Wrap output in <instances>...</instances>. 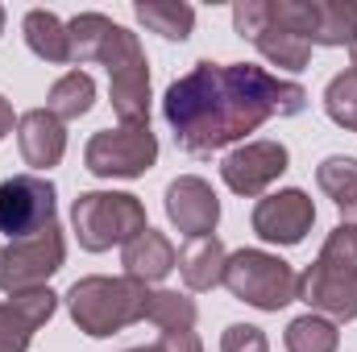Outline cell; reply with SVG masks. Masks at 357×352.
Listing matches in <instances>:
<instances>
[{"label": "cell", "mask_w": 357, "mask_h": 352, "mask_svg": "<svg viewBox=\"0 0 357 352\" xmlns=\"http://www.w3.org/2000/svg\"><path fill=\"white\" fill-rule=\"evenodd\" d=\"M307 91L295 79L270 75L254 63H195L162 95V116L175 133L178 150L212 158L225 145L245 141L270 116H299Z\"/></svg>", "instance_id": "1"}, {"label": "cell", "mask_w": 357, "mask_h": 352, "mask_svg": "<svg viewBox=\"0 0 357 352\" xmlns=\"http://www.w3.org/2000/svg\"><path fill=\"white\" fill-rule=\"evenodd\" d=\"M316 0H237L233 29L278 71H307L316 46Z\"/></svg>", "instance_id": "2"}, {"label": "cell", "mask_w": 357, "mask_h": 352, "mask_svg": "<svg viewBox=\"0 0 357 352\" xmlns=\"http://www.w3.org/2000/svg\"><path fill=\"white\" fill-rule=\"evenodd\" d=\"M299 303L333 323L357 319V224H337L320 257L299 273Z\"/></svg>", "instance_id": "3"}, {"label": "cell", "mask_w": 357, "mask_h": 352, "mask_svg": "<svg viewBox=\"0 0 357 352\" xmlns=\"http://www.w3.org/2000/svg\"><path fill=\"white\" fill-rule=\"evenodd\" d=\"M146 298H150V286H142L133 278L91 273V278H79L67 290V311H71V319L84 336L104 340V336H116V332L142 323L146 319Z\"/></svg>", "instance_id": "4"}, {"label": "cell", "mask_w": 357, "mask_h": 352, "mask_svg": "<svg viewBox=\"0 0 357 352\" xmlns=\"http://www.w3.org/2000/svg\"><path fill=\"white\" fill-rule=\"evenodd\" d=\"M96 63L108 67V95L121 129H150V58L137 33L112 25Z\"/></svg>", "instance_id": "5"}, {"label": "cell", "mask_w": 357, "mask_h": 352, "mask_svg": "<svg viewBox=\"0 0 357 352\" xmlns=\"http://www.w3.org/2000/svg\"><path fill=\"white\" fill-rule=\"evenodd\" d=\"M71 228L79 249L104 253L112 245L125 249L137 232L150 228V220H146V203L129 191H84L71 203Z\"/></svg>", "instance_id": "6"}, {"label": "cell", "mask_w": 357, "mask_h": 352, "mask_svg": "<svg viewBox=\"0 0 357 352\" xmlns=\"http://www.w3.org/2000/svg\"><path fill=\"white\" fill-rule=\"evenodd\" d=\"M233 298L258 307V311H282L287 303L299 298V273L282 257H274L266 249H241L229 253L225 262V282Z\"/></svg>", "instance_id": "7"}, {"label": "cell", "mask_w": 357, "mask_h": 352, "mask_svg": "<svg viewBox=\"0 0 357 352\" xmlns=\"http://www.w3.org/2000/svg\"><path fill=\"white\" fill-rule=\"evenodd\" d=\"M67 262V237L59 224L25 237V241H8L0 249V290L8 294H25V290H42Z\"/></svg>", "instance_id": "8"}, {"label": "cell", "mask_w": 357, "mask_h": 352, "mask_svg": "<svg viewBox=\"0 0 357 352\" xmlns=\"http://www.w3.org/2000/svg\"><path fill=\"white\" fill-rule=\"evenodd\" d=\"M158 162V137L150 129H100L84 150V166L96 178H142Z\"/></svg>", "instance_id": "9"}, {"label": "cell", "mask_w": 357, "mask_h": 352, "mask_svg": "<svg viewBox=\"0 0 357 352\" xmlns=\"http://www.w3.org/2000/svg\"><path fill=\"white\" fill-rule=\"evenodd\" d=\"M54 220V182L46 175H13L0 182V232L8 241H25Z\"/></svg>", "instance_id": "10"}, {"label": "cell", "mask_w": 357, "mask_h": 352, "mask_svg": "<svg viewBox=\"0 0 357 352\" xmlns=\"http://www.w3.org/2000/svg\"><path fill=\"white\" fill-rule=\"evenodd\" d=\"M287 166H291V150L282 141H245L233 154H225L220 178H225V186L233 195L258 199L287 175Z\"/></svg>", "instance_id": "11"}, {"label": "cell", "mask_w": 357, "mask_h": 352, "mask_svg": "<svg viewBox=\"0 0 357 352\" xmlns=\"http://www.w3.org/2000/svg\"><path fill=\"white\" fill-rule=\"evenodd\" d=\"M250 224H254V232H258L266 245L291 249V245H299V241L312 232V224H316V203H312L307 191L287 186V191L262 195V199L254 203Z\"/></svg>", "instance_id": "12"}, {"label": "cell", "mask_w": 357, "mask_h": 352, "mask_svg": "<svg viewBox=\"0 0 357 352\" xmlns=\"http://www.w3.org/2000/svg\"><path fill=\"white\" fill-rule=\"evenodd\" d=\"M167 220L178 228V237H216L220 224V199L199 175H183L167 186Z\"/></svg>", "instance_id": "13"}, {"label": "cell", "mask_w": 357, "mask_h": 352, "mask_svg": "<svg viewBox=\"0 0 357 352\" xmlns=\"http://www.w3.org/2000/svg\"><path fill=\"white\" fill-rule=\"evenodd\" d=\"M54 307H59V294L50 286L8 294V303H0V352H29L33 332L50 323Z\"/></svg>", "instance_id": "14"}, {"label": "cell", "mask_w": 357, "mask_h": 352, "mask_svg": "<svg viewBox=\"0 0 357 352\" xmlns=\"http://www.w3.org/2000/svg\"><path fill=\"white\" fill-rule=\"evenodd\" d=\"M17 150H21L25 166H33V170L59 166L63 154H67V129H63V120L54 112H46V108L21 112L17 116Z\"/></svg>", "instance_id": "15"}, {"label": "cell", "mask_w": 357, "mask_h": 352, "mask_svg": "<svg viewBox=\"0 0 357 352\" xmlns=\"http://www.w3.org/2000/svg\"><path fill=\"white\" fill-rule=\"evenodd\" d=\"M121 265H125V278H133L142 286H154L178 265V253L171 245V237H162L158 228H146L121 249Z\"/></svg>", "instance_id": "16"}, {"label": "cell", "mask_w": 357, "mask_h": 352, "mask_svg": "<svg viewBox=\"0 0 357 352\" xmlns=\"http://www.w3.org/2000/svg\"><path fill=\"white\" fill-rule=\"evenodd\" d=\"M225 262H229V253H225L220 237H195L178 249L175 269L183 273L187 290H216L225 282Z\"/></svg>", "instance_id": "17"}, {"label": "cell", "mask_w": 357, "mask_h": 352, "mask_svg": "<svg viewBox=\"0 0 357 352\" xmlns=\"http://www.w3.org/2000/svg\"><path fill=\"white\" fill-rule=\"evenodd\" d=\"M21 33H25V46H29L42 63L71 67V38H67V21H59L50 8H29V13H25V21H21Z\"/></svg>", "instance_id": "18"}, {"label": "cell", "mask_w": 357, "mask_h": 352, "mask_svg": "<svg viewBox=\"0 0 357 352\" xmlns=\"http://www.w3.org/2000/svg\"><path fill=\"white\" fill-rule=\"evenodd\" d=\"M133 17L150 33H158L167 42H187L191 29H195V8L183 4V0H137L133 4Z\"/></svg>", "instance_id": "19"}, {"label": "cell", "mask_w": 357, "mask_h": 352, "mask_svg": "<svg viewBox=\"0 0 357 352\" xmlns=\"http://www.w3.org/2000/svg\"><path fill=\"white\" fill-rule=\"evenodd\" d=\"M316 186L345 211V220L357 224V158L333 154L316 166Z\"/></svg>", "instance_id": "20"}, {"label": "cell", "mask_w": 357, "mask_h": 352, "mask_svg": "<svg viewBox=\"0 0 357 352\" xmlns=\"http://www.w3.org/2000/svg\"><path fill=\"white\" fill-rule=\"evenodd\" d=\"M91 104H96V79L88 71H67L63 79L50 83V95H46V112H54L63 125L88 116Z\"/></svg>", "instance_id": "21"}, {"label": "cell", "mask_w": 357, "mask_h": 352, "mask_svg": "<svg viewBox=\"0 0 357 352\" xmlns=\"http://www.w3.org/2000/svg\"><path fill=\"white\" fill-rule=\"evenodd\" d=\"M146 319L171 336V332H195V303L178 290H150L146 298Z\"/></svg>", "instance_id": "22"}, {"label": "cell", "mask_w": 357, "mask_h": 352, "mask_svg": "<svg viewBox=\"0 0 357 352\" xmlns=\"http://www.w3.org/2000/svg\"><path fill=\"white\" fill-rule=\"evenodd\" d=\"M282 344H287V352H337L341 349V332H337L333 319L307 311V315H299V319L287 323Z\"/></svg>", "instance_id": "23"}, {"label": "cell", "mask_w": 357, "mask_h": 352, "mask_svg": "<svg viewBox=\"0 0 357 352\" xmlns=\"http://www.w3.org/2000/svg\"><path fill=\"white\" fill-rule=\"evenodd\" d=\"M116 21L104 17V13H79L67 21V38H71V63H96L100 58V46L108 38Z\"/></svg>", "instance_id": "24"}, {"label": "cell", "mask_w": 357, "mask_h": 352, "mask_svg": "<svg viewBox=\"0 0 357 352\" xmlns=\"http://www.w3.org/2000/svg\"><path fill=\"white\" fill-rule=\"evenodd\" d=\"M324 112L333 125H341L345 133H357V71H341L328 88H324Z\"/></svg>", "instance_id": "25"}, {"label": "cell", "mask_w": 357, "mask_h": 352, "mask_svg": "<svg viewBox=\"0 0 357 352\" xmlns=\"http://www.w3.org/2000/svg\"><path fill=\"white\" fill-rule=\"evenodd\" d=\"M220 352H270V340L254 323H229L220 336Z\"/></svg>", "instance_id": "26"}, {"label": "cell", "mask_w": 357, "mask_h": 352, "mask_svg": "<svg viewBox=\"0 0 357 352\" xmlns=\"http://www.w3.org/2000/svg\"><path fill=\"white\" fill-rule=\"evenodd\" d=\"M4 133H13V104L0 95V141H4Z\"/></svg>", "instance_id": "27"}, {"label": "cell", "mask_w": 357, "mask_h": 352, "mask_svg": "<svg viewBox=\"0 0 357 352\" xmlns=\"http://www.w3.org/2000/svg\"><path fill=\"white\" fill-rule=\"evenodd\" d=\"M125 352H171V344H167V336H158V340L146 344V349H125Z\"/></svg>", "instance_id": "28"}, {"label": "cell", "mask_w": 357, "mask_h": 352, "mask_svg": "<svg viewBox=\"0 0 357 352\" xmlns=\"http://www.w3.org/2000/svg\"><path fill=\"white\" fill-rule=\"evenodd\" d=\"M349 58H354V71H357V38L349 42Z\"/></svg>", "instance_id": "29"}, {"label": "cell", "mask_w": 357, "mask_h": 352, "mask_svg": "<svg viewBox=\"0 0 357 352\" xmlns=\"http://www.w3.org/2000/svg\"><path fill=\"white\" fill-rule=\"evenodd\" d=\"M0 33H4V4H0Z\"/></svg>", "instance_id": "30"}]
</instances>
